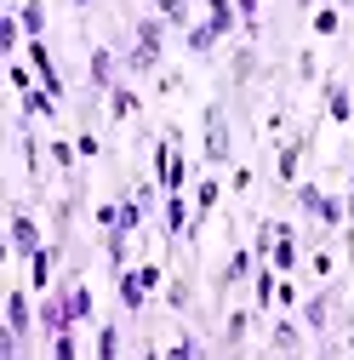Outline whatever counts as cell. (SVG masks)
Returning a JSON list of instances; mask_svg holds the SVG:
<instances>
[{"mask_svg": "<svg viewBox=\"0 0 354 360\" xmlns=\"http://www.w3.org/2000/svg\"><path fill=\"white\" fill-rule=\"evenodd\" d=\"M69 6H74V12H92V6H98V0H69Z\"/></svg>", "mask_w": 354, "mask_h": 360, "instance_id": "42", "label": "cell"}, {"mask_svg": "<svg viewBox=\"0 0 354 360\" xmlns=\"http://www.w3.org/2000/svg\"><path fill=\"white\" fill-rule=\"evenodd\" d=\"M6 75H12V92H29V86H40V75L29 69V58H23V63L12 58V63H6Z\"/></svg>", "mask_w": 354, "mask_h": 360, "instance_id": "35", "label": "cell"}, {"mask_svg": "<svg viewBox=\"0 0 354 360\" xmlns=\"http://www.w3.org/2000/svg\"><path fill=\"white\" fill-rule=\"evenodd\" d=\"M46 354H58V360H74V354H80V326H63V332H52V338H46Z\"/></svg>", "mask_w": 354, "mask_h": 360, "instance_id": "29", "label": "cell"}, {"mask_svg": "<svg viewBox=\"0 0 354 360\" xmlns=\"http://www.w3.org/2000/svg\"><path fill=\"white\" fill-rule=\"evenodd\" d=\"M308 29H315V40H332V34H343V6H337V0H320V6L308 12Z\"/></svg>", "mask_w": 354, "mask_h": 360, "instance_id": "23", "label": "cell"}, {"mask_svg": "<svg viewBox=\"0 0 354 360\" xmlns=\"http://www.w3.org/2000/svg\"><path fill=\"white\" fill-rule=\"evenodd\" d=\"M0 6H6V12H18V6H23V0H0Z\"/></svg>", "mask_w": 354, "mask_h": 360, "instance_id": "44", "label": "cell"}, {"mask_svg": "<svg viewBox=\"0 0 354 360\" xmlns=\"http://www.w3.org/2000/svg\"><path fill=\"white\" fill-rule=\"evenodd\" d=\"M303 303V292L291 286V275H280V292H275V309H297Z\"/></svg>", "mask_w": 354, "mask_h": 360, "instance_id": "38", "label": "cell"}, {"mask_svg": "<svg viewBox=\"0 0 354 360\" xmlns=\"http://www.w3.org/2000/svg\"><path fill=\"white\" fill-rule=\"evenodd\" d=\"M63 252H69V240H58V235H52V240H40V252L29 257V281H23V286L46 297V292L58 286V263H63Z\"/></svg>", "mask_w": 354, "mask_h": 360, "instance_id": "11", "label": "cell"}, {"mask_svg": "<svg viewBox=\"0 0 354 360\" xmlns=\"http://www.w3.org/2000/svg\"><path fill=\"white\" fill-rule=\"evenodd\" d=\"M263 131H269V138H280V131H286V103H275L269 115H263Z\"/></svg>", "mask_w": 354, "mask_h": 360, "instance_id": "40", "label": "cell"}, {"mask_svg": "<svg viewBox=\"0 0 354 360\" xmlns=\"http://www.w3.org/2000/svg\"><path fill=\"white\" fill-rule=\"evenodd\" d=\"M297 80H303V86L320 80V58H315V52H297Z\"/></svg>", "mask_w": 354, "mask_h": 360, "instance_id": "37", "label": "cell"}, {"mask_svg": "<svg viewBox=\"0 0 354 360\" xmlns=\"http://www.w3.org/2000/svg\"><path fill=\"white\" fill-rule=\"evenodd\" d=\"M320 120H326V115H315L303 131H291V138L280 143V155H275V189H297V172H303L308 149H315V131H320Z\"/></svg>", "mask_w": 354, "mask_h": 360, "instance_id": "7", "label": "cell"}, {"mask_svg": "<svg viewBox=\"0 0 354 360\" xmlns=\"http://www.w3.org/2000/svg\"><path fill=\"white\" fill-rule=\"evenodd\" d=\"M183 40H189V52H195V58H211V52H217V40H223V34H217L211 23H189V29H183Z\"/></svg>", "mask_w": 354, "mask_h": 360, "instance_id": "26", "label": "cell"}, {"mask_svg": "<svg viewBox=\"0 0 354 360\" xmlns=\"http://www.w3.org/2000/svg\"><path fill=\"white\" fill-rule=\"evenodd\" d=\"M92 321V286H86L80 275H63L46 297H40V332H63V326H86Z\"/></svg>", "mask_w": 354, "mask_h": 360, "instance_id": "1", "label": "cell"}, {"mask_svg": "<svg viewBox=\"0 0 354 360\" xmlns=\"http://www.w3.org/2000/svg\"><path fill=\"white\" fill-rule=\"evenodd\" d=\"M291 200H297V212H303L308 223H315V229L343 235V223H348V195L320 189V184H297V189H291Z\"/></svg>", "mask_w": 354, "mask_h": 360, "instance_id": "3", "label": "cell"}, {"mask_svg": "<svg viewBox=\"0 0 354 360\" xmlns=\"http://www.w3.org/2000/svg\"><path fill=\"white\" fill-rule=\"evenodd\" d=\"M240 18H246V34H257V18H263V0H235Z\"/></svg>", "mask_w": 354, "mask_h": 360, "instance_id": "41", "label": "cell"}, {"mask_svg": "<svg viewBox=\"0 0 354 360\" xmlns=\"http://www.w3.org/2000/svg\"><path fill=\"white\" fill-rule=\"evenodd\" d=\"M320 115L332 126H348L354 120V92H348L343 75H320Z\"/></svg>", "mask_w": 354, "mask_h": 360, "instance_id": "13", "label": "cell"}, {"mask_svg": "<svg viewBox=\"0 0 354 360\" xmlns=\"http://www.w3.org/2000/svg\"><path fill=\"white\" fill-rule=\"evenodd\" d=\"M155 184H160V195L189 184V155H183V131L177 126H166L160 143H155Z\"/></svg>", "mask_w": 354, "mask_h": 360, "instance_id": "5", "label": "cell"}, {"mask_svg": "<svg viewBox=\"0 0 354 360\" xmlns=\"http://www.w3.org/2000/svg\"><path fill=\"white\" fill-rule=\"evenodd\" d=\"M275 292H280V269L275 263H257L251 269V309L263 314V321L275 314Z\"/></svg>", "mask_w": 354, "mask_h": 360, "instance_id": "17", "label": "cell"}, {"mask_svg": "<svg viewBox=\"0 0 354 360\" xmlns=\"http://www.w3.org/2000/svg\"><path fill=\"white\" fill-rule=\"evenodd\" d=\"M251 269H257V252H251V246H235V252L223 257V269H217V281H211V303L223 309L235 286H251Z\"/></svg>", "mask_w": 354, "mask_h": 360, "instance_id": "10", "label": "cell"}, {"mask_svg": "<svg viewBox=\"0 0 354 360\" xmlns=\"http://www.w3.org/2000/svg\"><path fill=\"white\" fill-rule=\"evenodd\" d=\"M23 40H29V34H23V23H18V12H0V58L12 63V58L23 52Z\"/></svg>", "mask_w": 354, "mask_h": 360, "instance_id": "24", "label": "cell"}, {"mask_svg": "<svg viewBox=\"0 0 354 360\" xmlns=\"http://www.w3.org/2000/svg\"><path fill=\"white\" fill-rule=\"evenodd\" d=\"M200 160H206V166H235V131H229L223 98L206 103V143H200Z\"/></svg>", "mask_w": 354, "mask_h": 360, "instance_id": "8", "label": "cell"}, {"mask_svg": "<svg viewBox=\"0 0 354 360\" xmlns=\"http://www.w3.org/2000/svg\"><path fill=\"white\" fill-rule=\"evenodd\" d=\"M308 269H315V281H332V269H337V252H332V240L320 235V246L308 252Z\"/></svg>", "mask_w": 354, "mask_h": 360, "instance_id": "30", "label": "cell"}, {"mask_svg": "<svg viewBox=\"0 0 354 360\" xmlns=\"http://www.w3.org/2000/svg\"><path fill=\"white\" fill-rule=\"evenodd\" d=\"M280 223L286 217H257V229H251V252H257V263H269V252H275V235H280Z\"/></svg>", "mask_w": 354, "mask_h": 360, "instance_id": "25", "label": "cell"}, {"mask_svg": "<svg viewBox=\"0 0 354 360\" xmlns=\"http://www.w3.org/2000/svg\"><path fill=\"white\" fill-rule=\"evenodd\" d=\"M263 349H269V354H308V349H320V343H315V332L303 326V314L280 309V314H269V332H263Z\"/></svg>", "mask_w": 354, "mask_h": 360, "instance_id": "6", "label": "cell"}, {"mask_svg": "<svg viewBox=\"0 0 354 360\" xmlns=\"http://www.w3.org/2000/svg\"><path fill=\"white\" fill-rule=\"evenodd\" d=\"M18 23H23L29 40H40V34H46V0H23V6H18Z\"/></svg>", "mask_w": 354, "mask_h": 360, "instance_id": "27", "label": "cell"}, {"mask_svg": "<svg viewBox=\"0 0 354 360\" xmlns=\"http://www.w3.org/2000/svg\"><path fill=\"white\" fill-rule=\"evenodd\" d=\"M155 6H160V18L171 29H189V0H155Z\"/></svg>", "mask_w": 354, "mask_h": 360, "instance_id": "34", "label": "cell"}, {"mask_svg": "<svg viewBox=\"0 0 354 360\" xmlns=\"http://www.w3.org/2000/svg\"><path fill=\"white\" fill-rule=\"evenodd\" d=\"M23 58H29V69L40 75V86H46L52 98H63V75H58V58H52V46H46V34H40V40H23Z\"/></svg>", "mask_w": 354, "mask_h": 360, "instance_id": "15", "label": "cell"}, {"mask_svg": "<svg viewBox=\"0 0 354 360\" xmlns=\"http://www.w3.org/2000/svg\"><path fill=\"white\" fill-rule=\"evenodd\" d=\"M34 326H40V303L29 297V286H6V338H0V349L29 354V332Z\"/></svg>", "mask_w": 354, "mask_h": 360, "instance_id": "4", "label": "cell"}, {"mask_svg": "<svg viewBox=\"0 0 354 360\" xmlns=\"http://www.w3.org/2000/svg\"><path fill=\"white\" fill-rule=\"evenodd\" d=\"M166 18L160 12H143L138 23H131V52H120V63H126V75L131 80H149V75H160V63H166Z\"/></svg>", "mask_w": 354, "mask_h": 360, "instance_id": "2", "label": "cell"}, {"mask_svg": "<svg viewBox=\"0 0 354 360\" xmlns=\"http://www.w3.org/2000/svg\"><path fill=\"white\" fill-rule=\"evenodd\" d=\"M257 321H263L257 309H223V321H217V326H223V332H217V343H211V349H217V354H240Z\"/></svg>", "mask_w": 354, "mask_h": 360, "instance_id": "12", "label": "cell"}, {"mask_svg": "<svg viewBox=\"0 0 354 360\" xmlns=\"http://www.w3.org/2000/svg\"><path fill=\"white\" fill-rule=\"evenodd\" d=\"M251 69H257V52H251V46H235V63H229V86H246V80H251Z\"/></svg>", "mask_w": 354, "mask_h": 360, "instance_id": "31", "label": "cell"}, {"mask_svg": "<svg viewBox=\"0 0 354 360\" xmlns=\"http://www.w3.org/2000/svg\"><path fill=\"white\" fill-rule=\"evenodd\" d=\"M6 252H12V263H29L34 252H40V240H46V229L34 223V206L29 200H12V212H6Z\"/></svg>", "mask_w": 354, "mask_h": 360, "instance_id": "9", "label": "cell"}, {"mask_svg": "<svg viewBox=\"0 0 354 360\" xmlns=\"http://www.w3.org/2000/svg\"><path fill=\"white\" fill-rule=\"evenodd\" d=\"M92 223H98V229H114V223H120V195L114 200H98L92 206Z\"/></svg>", "mask_w": 354, "mask_h": 360, "instance_id": "36", "label": "cell"}, {"mask_svg": "<svg viewBox=\"0 0 354 360\" xmlns=\"http://www.w3.org/2000/svg\"><path fill=\"white\" fill-rule=\"evenodd\" d=\"M315 6H320V0H297V12H315Z\"/></svg>", "mask_w": 354, "mask_h": 360, "instance_id": "43", "label": "cell"}, {"mask_svg": "<svg viewBox=\"0 0 354 360\" xmlns=\"http://www.w3.org/2000/svg\"><path fill=\"white\" fill-rule=\"evenodd\" d=\"M109 115H114V120H138V115H143V98H138V86L114 80V86H109Z\"/></svg>", "mask_w": 354, "mask_h": 360, "instance_id": "21", "label": "cell"}, {"mask_svg": "<svg viewBox=\"0 0 354 360\" xmlns=\"http://www.w3.org/2000/svg\"><path fill=\"white\" fill-rule=\"evenodd\" d=\"M120 349H126V338H120V326H98V343H92V354H98V360H114Z\"/></svg>", "mask_w": 354, "mask_h": 360, "instance_id": "32", "label": "cell"}, {"mask_svg": "<svg viewBox=\"0 0 354 360\" xmlns=\"http://www.w3.org/2000/svg\"><path fill=\"white\" fill-rule=\"evenodd\" d=\"M206 349H211V343H200L195 332H183L177 343H166V354H171V360H195V354H206Z\"/></svg>", "mask_w": 354, "mask_h": 360, "instance_id": "33", "label": "cell"}, {"mask_svg": "<svg viewBox=\"0 0 354 360\" xmlns=\"http://www.w3.org/2000/svg\"><path fill=\"white\" fill-rule=\"evenodd\" d=\"M251 184H257V172H251V166H246V160H240V166H235V172H229V189H235V195H246V189H251Z\"/></svg>", "mask_w": 354, "mask_h": 360, "instance_id": "39", "label": "cell"}, {"mask_svg": "<svg viewBox=\"0 0 354 360\" xmlns=\"http://www.w3.org/2000/svg\"><path fill=\"white\" fill-rule=\"evenodd\" d=\"M269 263L280 269V275H297V269H303V235L291 229V223H280V235H275V252H269Z\"/></svg>", "mask_w": 354, "mask_h": 360, "instance_id": "19", "label": "cell"}, {"mask_svg": "<svg viewBox=\"0 0 354 360\" xmlns=\"http://www.w3.org/2000/svg\"><path fill=\"white\" fill-rule=\"evenodd\" d=\"M223 206V184H217V177H200L195 184V223H189V246L200 240V229H206V217Z\"/></svg>", "mask_w": 354, "mask_h": 360, "instance_id": "16", "label": "cell"}, {"mask_svg": "<svg viewBox=\"0 0 354 360\" xmlns=\"http://www.w3.org/2000/svg\"><path fill=\"white\" fill-rule=\"evenodd\" d=\"M126 75V63L109 52V46H92V52H86V86H92V92H103L109 98V86Z\"/></svg>", "mask_w": 354, "mask_h": 360, "instance_id": "14", "label": "cell"}, {"mask_svg": "<svg viewBox=\"0 0 354 360\" xmlns=\"http://www.w3.org/2000/svg\"><path fill=\"white\" fill-rule=\"evenodd\" d=\"M337 6H354V0H337Z\"/></svg>", "mask_w": 354, "mask_h": 360, "instance_id": "45", "label": "cell"}, {"mask_svg": "<svg viewBox=\"0 0 354 360\" xmlns=\"http://www.w3.org/2000/svg\"><path fill=\"white\" fill-rule=\"evenodd\" d=\"M166 303L183 314V309H195V281L189 275H166Z\"/></svg>", "mask_w": 354, "mask_h": 360, "instance_id": "28", "label": "cell"}, {"mask_svg": "<svg viewBox=\"0 0 354 360\" xmlns=\"http://www.w3.org/2000/svg\"><path fill=\"white\" fill-rule=\"evenodd\" d=\"M206 23L217 29V34H235V29H246V18H240V6H235V0H206Z\"/></svg>", "mask_w": 354, "mask_h": 360, "instance_id": "22", "label": "cell"}, {"mask_svg": "<svg viewBox=\"0 0 354 360\" xmlns=\"http://www.w3.org/2000/svg\"><path fill=\"white\" fill-rule=\"evenodd\" d=\"M332 297L337 292H308L303 303H297V314H303V326L320 338V349H326V326H332Z\"/></svg>", "mask_w": 354, "mask_h": 360, "instance_id": "20", "label": "cell"}, {"mask_svg": "<svg viewBox=\"0 0 354 360\" xmlns=\"http://www.w3.org/2000/svg\"><path fill=\"white\" fill-rule=\"evenodd\" d=\"M143 235H131L126 223H114V229H103V263H109V275H120V269L131 263V246H138Z\"/></svg>", "mask_w": 354, "mask_h": 360, "instance_id": "18", "label": "cell"}, {"mask_svg": "<svg viewBox=\"0 0 354 360\" xmlns=\"http://www.w3.org/2000/svg\"><path fill=\"white\" fill-rule=\"evenodd\" d=\"M348 189H354V172H348Z\"/></svg>", "mask_w": 354, "mask_h": 360, "instance_id": "46", "label": "cell"}]
</instances>
